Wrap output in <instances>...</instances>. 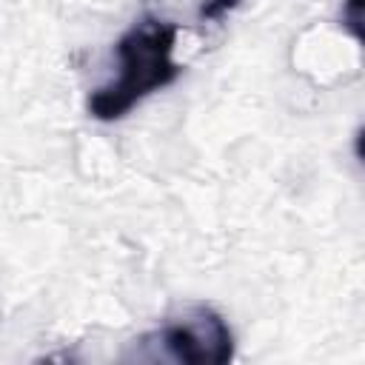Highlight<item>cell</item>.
Segmentation results:
<instances>
[{"label":"cell","mask_w":365,"mask_h":365,"mask_svg":"<svg viewBox=\"0 0 365 365\" xmlns=\"http://www.w3.org/2000/svg\"><path fill=\"white\" fill-rule=\"evenodd\" d=\"M342 26L356 43H362V0H342Z\"/></svg>","instance_id":"obj_3"},{"label":"cell","mask_w":365,"mask_h":365,"mask_svg":"<svg viewBox=\"0 0 365 365\" xmlns=\"http://www.w3.org/2000/svg\"><path fill=\"white\" fill-rule=\"evenodd\" d=\"M177 26L163 17H140L117 40L120 71L108 86L88 94V114L100 123L123 120L134 106H140L154 91L171 86L182 66L174 60Z\"/></svg>","instance_id":"obj_1"},{"label":"cell","mask_w":365,"mask_h":365,"mask_svg":"<svg viewBox=\"0 0 365 365\" xmlns=\"http://www.w3.org/2000/svg\"><path fill=\"white\" fill-rule=\"evenodd\" d=\"M237 6H240V0H202L197 14H200V20H222Z\"/></svg>","instance_id":"obj_4"},{"label":"cell","mask_w":365,"mask_h":365,"mask_svg":"<svg viewBox=\"0 0 365 365\" xmlns=\"http://www.w3.org/2000/svg\"><path fill=\"white\" fill-rule=\"evenodd\" d=\"M163 351L188 365H225L234 359V334L222 314L208 305H185L157 331Z\"/></svg>","instance_id":"obj_2"}]
</instances>
